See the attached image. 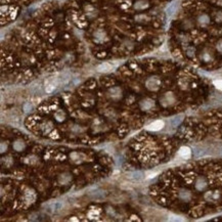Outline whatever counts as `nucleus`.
Returning a JSON list of instances; mask_svg holds the SVG:
<instances>
[{
    "instance_id": "1",
    "label": "nucleus",
    "mask_w": 222,
    "mask_h": 222,
    "mask_svg": "<svg viewBox=\"0 0 222 222\" xmlns=\"http://www.w3.org/2000/svg\"><path fill=\"white\" fill-rule=\"evenodd\" d=\"M60 84L58 83V79L54 77H50L48 78L45 81V91L46 93H51L55 88L57 87V85Z\"/></svg>"
},
{
    "instance_id": "2",
    "label": "nucleus",
    "mask_w": 222,
    "mask_h": 222,
    "mask_svg": "<svg viewBox=\"0 0 222 222\" xmlns=\"http://www.w3.org/2000/svg\"><path fill=\"white\" fill-rule=\"evenodd\" d=\"M163 127H164V122L162 120H157V121L153 122V123H150V125L148 126V129L152 131H158V130H160V129H162Z\"/></svg>"
},
{
    "instance_id": "3",
    "label": "nucleus",
    "mask_w": 222,
    "mask_h": 222,
    "mask_svg": "<svg viewBox=\"0 0 222 222\" xmlns=\"http://www.w3.org/2000/svg\"><path fill=\"white\" fill-rule=\"evenodd\" d=\"M41 89H42V87H41L40 82H34L30 86V91L32 92V94H35V95L41 94Z\"/></svg>"
},
{
    "instance_id": "4",
    "label": "nucleus",
    "mask_w": 222,
    "mask_h": 222,
    "mask_svg": "<svg viewBox=\"0 0 222 222\" xmlns=\"http://www.w3.org/2000/svg\"><path fill=\"white\" fill-rule=\"evenodd\" d=\"M127 177L134 182H138V181H140V180H142L143 174L141 172H132V173H130Z\"/></svg>"
},
{
    "instance_id": "5",
    "label": "nucleus",
    "mask_w": 222,
    "mask_h": 222,
    "mask_svg": "<svg viewBox=\"0 0 222 222\" xmlns=\"http://www.w3.org/2000/svg\"><path fill=\"white\" fill-rule=\"evenodd\" d=\"M191 155V152H190V148H187V146H182L179 150V156L183 159H188Z\"/></svg>"
},
{
    "instance_id": "6",
    "label": "nucleus",
    "mask_w": 222,
    "mask_h": 222,
    "mask_svg": "<svg viewBox=\"0 0 222 222\" xmlns=\"http://www.w3.org/2000/svg\"><path fill=\"white\" fill-rule=\"evenodd\" d=\"M112 69H113V67H112L111 63H101V65H99L98 67H97V71L101 73H107V72H110Z\"/></svg>"
},
{
    "instance_id": "7",
    "label": "nucleus",
    "mask_w": 222,
    "mask_h": 222,
    "mask_svg": "<svg viewBox=\"0 0 222 222\" xmlns=\"http://www.w3.org/2000/svg\"><path fill=\"white\" fill-rule=\"evenodd\" d=\"M194 155L196 158H201L202 156H204L205 155L204 148H202V146H196L194 148Z\"/></svg>"
},
{
    "instance_id": "8",
    "label": "nucleus",
    "mask_w": 222,
    "mask_h": 222,
    "mask_svg": "<svg viewBox=\"0 0 222 222\" xmlns=\"http://www.w3.org/2000/svg\"><path fill=\"white\" fill-rule=\"evenodd\" d=\"M182 117L181 116H177V117H174V118H172L171 120H170V123H171V125L173 127H176L180 124V122L182 121Z\"/></svg>"
},
{
    "instance_id": "9",
    "label": "nucleus",
    "mask_w": 222,
    "mask_h": 222,
    "mask_svg": "<svg viewBox=\"0 0 222 222\" xmlns=\"http://www.w3.org/2000/svg\"><path fill=\"white\" fill-rule=\"evenodd\" d=\"M57 79H58V83H60V84H66V83L69 82L70 76L67 74H63V75H60V78H57Z\"/></svg>"
},
{
    "instance_id": "10",
    "label": "nucleus",
    "mask_w": 222,
    "mask_h": 222,
    "mask_svg": "<svg viewBox=\"0 0 222 222\" xmlns=\"http://www.w3.org/2000/svg\"><path fill=\"white\" fill-rule=\"evenodd\" d=\"M104 194L102 191H96L93 194V196H92V197L93 199H101V197H104Z\"/></svg>"
},
{
    "instance_id": "11",
    "label": "nucleus",
    "mask_w": 222,
    "mask_h": 222,
    "mask_svg": "<svg viewBox=\"0 0 222 222\" xmlns=\"http://www.w3.org/2000/svg\"><path fill=\"white\" fill-rule=\"evenodd\" d=\"M32 109H33V107H32V104H30V102H27V104H25V106H24V111H25L26 113L31 112Z\"/></svg>"
},
{
    "instance_id": "12",
    "label": "nucleus",
    "mask_w": 222,
    "mask_h": 222,
    "mask_svg": "<svg viewBox=\"0 0 222 222\" xmlns=\"http://www.w3.org/2000/svg\"><path fill=\"white\" fill-rule=\"evenodd\" d=\"M214 85H215L218 89L222 90V80H217V81H214Z\"/></svg>"
}]
</instances>
